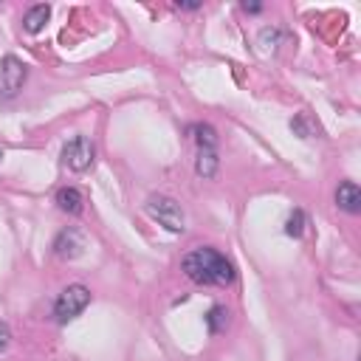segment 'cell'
<instances>
[{
  "mask_svg": "<svg viewBox=\"0 0 361 361\" xmlns=\"http://www.w3.org/2000/svg\"><path fill=\"white\" fill-rule=\"evenodd\" d=\"M25 76H28V68H25L23 59L14 56V54H6L3 63H0V96L3 99L17 96L25 85Z\"/></svg>",
  "mask_w": 361,
  "mask_h": 361,
  "instance_id": "4",
  "label": "cell"
},
{
  "mask_svg": "<svg viewBox=\"0 0 361 361\" xmlns=\"http://www.w3.org/2000/svg\"><path fill=\"white\" fill-rule=\"evenodd\" d=\"M280 28H262L260 32V43L265 45V48H277V43H280Z\"/></svg>",
  "mask_w": 361,
  "mask_h": 361,
  "instance_id": "14",
  "label": "cell"
},
{
  "mask_svg": "<svg viewBox=\"0 0 361 361\" xmlns=\"http://www.w3.org/2000/svg\"><path fill=\"white\" fill-rule=\"evenodd\" d=\"M226 322H229V311H226L223 305H215L212 311H209V316H206V324H209V330H212V333H220V330H226Z\"/></svg>",
  "mask_w": 361,
  "mask_h": 361,
  "instance_id": "13",
  "label": "cell"
},
{
  "mask_svg": "<svg viewBox=\"0 0 361 361\" xmlns=\"http://www.w3.org/2000/svg\"><path fill=\"white\" fill-rule=\"evenodd\" d=\"M147 215L158 220L164 229L180 234L187 229V215H184V209H180V203L169 195H149L147 200Z\"/></svg>",
  "mask_w": 361,
  "mask_h": 361,
  "instance_id": "2",
  "label": "cell"
},
{
  "mask_svg": "<svg viewBox=\"0 0 361 361\" xmlns=\"http://www.w3.org/2000/svg\"><path fill=\"white\" fill-rule=\"evenodd\" d=\"M180 271L198 285H229L234 282V265L212 246H198L184 260Z\"/></svg>",
  "mask_w": 361,
  "mask_h": 361,
  "instance_id": "1",
  "label": "cell"
},
{
  "mask_svg": "<svg viewBox=\"0 0 361 361\" xmlns=\"http://www.w3.org/2000/svg\"><path fill=\"white\" fill-rule=\"evenodd\" d=\"M291 127H293L299 136H302V138H308V136H311V127H308V122H305V116H299L296 122H291Z\"/></svg>",
  "mask_w": 361,
  "mask_h": 361,
  "instance_id": "15",
  "label": "cell"
},
{
  "mask_svg": "<svg viewBox=\"0 0 361 361\" xmlns=\"http://www.w3.org/2000/svg\"><path fill=\"white\" fill-rule=\"evenodd\" d=\"M9 339H12V330L6 322H0V353H3L9 347Z\"/></svg>",
  "mask_w": 361,
  "mask_h": 361,
  "instance_id": "16",
  "label": "cell"
},
{
  "mask_svg": "<svg viewBox=\"0 0 361 361\" xmlns=\"http://www.w3.org/2000/svg\"><path fill=\"white\" fill-rule=\"evenodd\" d=\"M175 6H178V9H187V12H195V9H200V3H180V0H175Z\"/></svg>",
  "mask_w": 361,
  "mask_h": 361,
  "instance_id": "17",
  "label": "cell"
},
{
  "mask_svg": "<svg viewBox=\"0 0 361 361\" xmlns=\"http://www.w3.org/2000/svg\"><path fill=\"white\" fill-rule=\"evenodd\" d=\"M189 133L198 141V149H215L218 147V133H215L212 125H192Z\"/></svg>",
  "mask_w": 361,
  "mask_h": 361,
  "instance_id": "11",
  "label": "cell"
},
{
  "mask_svg": "<svg viewBox=\"0 0 361 361\" xmlns=\"http://www.w3.org/2000/svg\"><path fill=\"white\" fill-rule=\"evenodd\" d=\"M90 305V291L85 285H68L63 293L56 296V302H54V316L59 324H68L74 322L85 308Z\"/></svg>",
  "mask_w": 361,
  "mask_h": 361,
  "instance_id": "3",
  "label": "cell"
},
{
  "mask_svg": "<svg viewBox=\"0 0 361 361\" xmlns=\"http://www.w3.org/2000/svg\"><path fill=\"white\" fill-rule=\"evenodd\" d=\"M260 9H262L260 3H243V12H251V14H257Z\"/></svg>",
  "mask_w": 361,
  "mask_h": 361,
  "instance_id": "18",
  "label": "cell"
},
{
  "mask_svg": "<svg viewBox=\"0 0 361 361\" xmlns=\"http://www.w3.org/2000/svg\"><path fill=\"white\" fill-rule=\"evenodd\" d=\"M48 17H51V6H45V3L32 6L25 12V17H23V28L28 34H40L45 28V23H48Z\"/></svg>",
  "mask_w": 361,
  "mask_h": 361,
  "instance_id": "8",
  "label": "cell"
},
{
  "mask_svg": "<svg viewBox=\"0 0 361 361\" xmlns=\"http://www.w3.org/2000/svg\"><path fill=\"white\" fill-rule=\"evenodd\" d=\"M336 206L344 209V212H350V215H358L361 212V189H358V184H353V180L339 184V189H336Z\"/></svg>",
  "mask_w": 361,
  "mask_h": 361,
  "instance_id": "7",
  "label": "cell"
},
{
  "mask_svg": "<svg viewBox=\"0 0 361 361\" xmlns=\"http://www.w3.org/2000/svg\"><path fill=\"white\" fill-rule=\"evenodd\" d=\"M56 203H59V209H63V212L79 215L82 206H85V198H82V192H79L76 187H63V189L56 192Z\"/></svg>",
  "mask_w": 361,
  "mask_h": 361,
  "instance_id": "9",
  "label": "cell"
},
{
  "mask_svg": "<svg viewBox=\"0 0 361 361\" xmlns=\"http://www.w3.org/2000/svg\"><path fill=\"white\" fill-rule=\"evenodd\" d=\"M218 164H220V158H218V149H198V158H195V172L200 175V178H215V172H218Z\"/></svg>",
  "mask_w": 361,
  "mask_h": 361,
  "instance_id": "10",
  "label": "cell"
},
{
  "mask_svg": "<svg viewBox=\"0 0 361 361\" xmlns=\"http://www.w3.org/2000/svg\"><path fill=\"white\" fill-rule=\"evenodd\" d=\"M305 226H308L305 212H302V209H293L291 218H288V223H285V234H288V237H302V234H305Z\"/></svg>",
  "mask_w": 361,
  "mask_h": 361,
  "instance_id": "12",
  "label": "cell"
},
{
  "mask_svg": "<svg viewBox=\"0 0 361 361\" xmlns=\"http://www.w3.org/2000/svg\"><path fill=\"white\" fill-rule=\"evenodd\" d=\"M0 161H3V149H0Z\"/></svg>",
  "mask_w": 361,
  "mask_h": 361,
  "instance_id": "19",
  "label": "cell"
},
{
  "mask_svg": "<svg viewBox=\"0 0 361 361\" xmlns=\"http://www.w3.org/2000/svg\"><path fill=\"white\" fill-rule=\"evenodd\" d=\"M85 251V237L76 229H63L54 237V254L63 260H76Z\"/></svg>",
  "mask_w": 361,
  "mask_h": 361,
  "instance_id": "6",
  "label": "cell"
},
{
  "mask_svg": "<svg viewBox=\"0 0 361 361\" xmlns=\"http://www.w3.org/2000/svg\"><path fill=\"white\" fill-rule=\"evenodd\" d=\"M63 164L74 172H85L94 164V144L87 136H74L65 147H63Z\"/></svg>",
  "mask_w": 361,
  "mask_h": 361,
  "instance_id": "5",
  "label": "cell"
}]
</instances>
